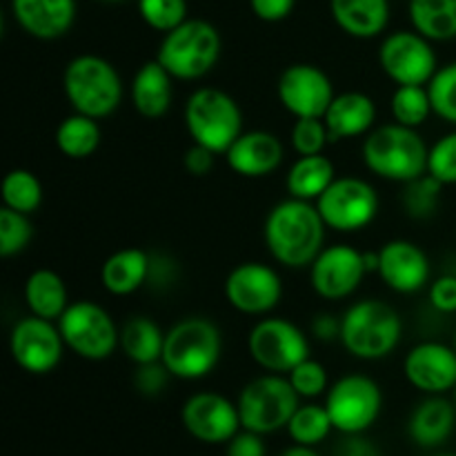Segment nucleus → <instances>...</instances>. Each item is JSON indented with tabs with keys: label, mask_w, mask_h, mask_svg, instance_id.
<instances>
[{
	"label": "nucleus",
	"mask_w": 456,
	"mask_h": 456,
	"mask_svg": "<svg viewBox=\"0 0 456 456\" xmlns=\"http://www.w3.org/2000/svg\"><path fill=\"white\" fill-rule=\"evenodd\" d=\"M191 142L225 156L243 134V111L234 96L218 87H199L190 94L183 110Z\"/></svg>",
	"instance_id": "nucleus-7"
},
{
	"label": "nucleus",
	"mask_w": 456,
	"mask_h": 456,
	"mask_svg": "<svg viewBox=\"0 0 456 456\" xmlns=\"http://www.w3.org/2000/svg\"><path fill=\"white\" fill-rule=\"evenodd\" d=\"M169 370L165 368L163 361H156V363L147 365H136V374H134V386L141 395L145 396H156L167 387L169 383Z\"/></svg>",
	"instance_id": "nucleus-43"
},
{
	"label": "nucleus",
	"mask_w": 456,
	"mask_h": 456,
	"mask_svg": "<svg viewBox=\"0 0 456 456\" xmlns=\"http://www.w3.org/2000/svg\"><path fill=\"white\" fill-rule=\"evenodd\" d=\"M279 456H319V454H316L312 448H307V445H294V448H288Z\"/></svg>",
	"instance_id": "nucleus-51"
},
{
	"label": "nucleus",
	"mask_w": 456,
	"mask_h": 456,
	"mask_svg": "<svg viewBox=\"0 0 456 456\" xmlns=\"http://www.w3.org/2000/svg\"><path fill=\"white\" fill-rule=\"evenodd\" d=\"M101 3H123V0H101Z\"/></svg>",
	"instance_id": "nucleus-52"
},
{
	"label": "nucleus",
	"mask_w": 456,
	"mask_h": 456,
	"mask_svg": "<svg viewBox=\"0 0 456 456\" xmlns=\"http://www.w3.org/2000/svg\"><path fill=\"white\" fill-rule=\"evenodd\" d=\"M129 101L142 118H163L174 101V76L156 58L142 62L129 85Z\"/></svg>",
	"instance_id": "nucleus-24"
},
{
	"label": "nucleus",
	"mask_w": 456,
	"mask_h": 456,
	"mask_svg": "<svg viewBox=\"0 0 456 456\" xmlns=\"http://www.w3.org/2000/svg\"><path fill=\"white\" fill-rule=\"evenodd\" d=\"M403 337L399 312L379 298H363L341 316V346L354 359L381 361L396 350Z\"/></svg>",
	"instance_id": "nucleus-3"
},
{
	"label": "nucleus",
	"mask_w": 456,
	"mask_h": 456,
	"mask_svg": "<svg viewBox=\"0 0 456 456\" xmlns=\"http://www.w3.org/2000/svg\"><path fill=\"white\" fill-rule=\"evenodd\" d=\"M312 334L323 343L338 341L341 338V319H337L334 314H316L312 321Z\"/></svg>",
	"instance_id": "nucleus-50"
},
{
	"label": "nucleus",
	"mask_w": 456,
	"mask_h": 456,
	"mask_svg": "<svg viewBox=\"0 0 456 456\" xmlns=\"http://www.w3.org/2000/svg\"><path fill=\"white\" fill-rule=\"evenodd\" d=\"M165 332L150 316H132L120 325V350L132 363L147 365L163 359Z\"/></svg>",
	"instance_id": "nucleus-30"
},
{
	"label": "nucleus",
	"mask_w": 456,
	"mask_h": 456,
	"mask_svg": "<svg viewBox=\"0 0 456 456\" xmlns=\"http://www.w3.org/2000/svg\"><path fill=\"white\" fill-rule=\"evenodd\" d=\"M334 456H381V452L361 435H346V439L334 450Z\"/></svg>",
	"instance_id": "nucleus-49"
},
{
	"label": "nucleus",
	"mask_w": 456,
	"mask_h": 456,
	"mask_svg": "<svg viewBox=\"0 0 456 456\" xmlns=\"http://www.w3.org/2000/svg\"><path fill=\"white\" fill-rule=\"evenodd\" d=\"M62 92L71 110L101 120L114 114L123 102V80L107 58L80 53L62 71Z\"/></svg>",
	"instance_id": "nucleus-4"
},
{
	"label": "nucleus",
	"mask_w": 456,
	"mask_h": 456,
	"mask_svg": "<svg viewBox=\"0 0 456 456\" xmlns=\"http://www.w3.org/2000/svg\"><path fill=\"white\" fill-rule=\"evenodd\" d=\"M325 408L334 430L343 435H363L377 423L383 408V392L365 374H346L325 392Z\"/></svg>",
	"instance_id": "nucleus-10"
},
{
	"label": "nucleus",
	"mask_w": 456,
	"mask_h": 456,
	"mask_svg": "<svg viewBox=\"0 0 456 456\" xmlns=\"http://www.w3.org/2000/svg\"><path fill=\"white\" fill-rule=\"evenodd\" d=\"M216 151L191 142V147L185 151V156H183V165H185L187 174H191V176L196 178H203L214 172V167H216Z\"/></svg>",
	"instance_id": "nucleus-46"
},
{
	"label": "nucleus",
	"mask_w": 456,
	"mask_h": 456,
	"mask_svg": "<svg viewBox=\"0 0 456 456\" xmlns=\"http://www.w3.org/2000/svg\"><path fill=\"white\" fill-rule=\"evenodd\" d=\"M436 456H456V454H436Z\"/></svg>",
	"instance_id": "nucleus-53"
},
{
	"label": "nucleus",
	"mask_w": 456,
	"mask_h": 456,
	"mask_svg": "<svg viewBox=\"0 0 456 456\" xmlns=\"http://www.w3.org/2000/svg\"><path fill=\"white\" fill-rule=\"evenodd\" d=\"M301 396L292 387L285 374H263L249 381L240 390L239 414L243 430L256 432V435H272L281 428H288L289 419L297 412Z\"/></svg>",
	"instance_id": "nucleus-8"
},
{
	"label": "nucleus",
	"mask_w": 456,
	"mask_h": 456,
	"mask_svg": "<svg viewBox=\"0 0 456 456\" xmlns=\"http://www.w3.org/2000/svg\"><path fill=\"white\" fill-rule=\"evenodd\" d=\"M18 27L31 38L56 40L76 20V0H12Z\"/></svg>",
	"instance_id": "nucleus-22"
},
{
	"label": "nucleus",
	"mask_w": 456,
	"mask_h": 456,
	"mask_svg": "<svg viewBox=\"0 0 456 456\" xmlns=\"http://www.w3.org/2000/svg\"><path fill=\"white\" fill-rule=\"evenodd\" d=\"M323 120L332 141L368 136L377 127V102L365 92L337 94Z\"/></svg>",
	"instance_id": "nucleus-23"
},
{
	"label": "nucleus",
	"mask_w": 456,
	"mask_h": 456,
	"mask_svg": "<svg viewBox=\"0 0 456 456\" xmlns=\"http://www.w3.org/2000/svg\"><path fill=\"white\" fill-rule=\"evenodd\" d=\"M223 337L216 323L203 316H187L165 332L163 365L183 381H196L216 370Z\"/></svg>",
	"instance_id": "nucleus-5"
},
{
	"label": "nucleus",
	"mask_w": 456,
	"mask_h": 456,
	"mask_svg": "<svg viewBox=\"0 0 456 456\" xmlns=\"http://www.w3.org/2000/svg\"><path fill=\"white\" fill-rule=\"evenodd\" d=\"M379 65L396 85H428L439 69L432 40L417 29L387 34L379 47Z\"/></svg>",
	"instance_id": "nucleus-13"
},
{
	"label": "nucleus",
	"mask_w": 456,
	"mask_h": 456,
	"mask_svg": "<svg viewBox=\"0 0 456 456\" xmlns=\"http://www.w3.org/2000/svg\"><path fill=\"white\" fill-rule=\"evenodd\" d=\"M403 374L423 395H445L456 387V350L439 341L419 343L405 354Z\"/></svg>",
	"instance_id": "nucleus-19"
},
{
	"label": "nucleus",
	"mask_w": 456,
	"mask_h": 456,
	"mask_svg": "<svg viewBox=\"0 0 456 456\" xmlns=\"http://www.w3.org/2000/svg\"><path fill=\"white\" fill-rule=\"evenodd\" d=\"M276 96L294 118H323L337 92L330 76L319 65L294 62L279 76Z\"/></svg>",
	"instance_id": "nucleus-15"
},
{
	"label": "nucleus",
	"mask_w": 456,
	"mask_h": 456,
	"mask_svg": "<svg viewBox=\"0 0 456 456\" xmlns=\"http://www.w3.org/2000/svg\"><path fill=\"white\" fill-rule=\"evenodd\" d=\"M62 341L85 361H105L120 347V328L110 312L94 301L69 303L58 319Z\"/></svg>",
	"instance_id": "nucleus-9"
},
{
	"label": "nucleus",
	"mask_w": 456,
	"mask_h": 456,
	"mask_svg": "<svg viewBox=\"0 0 456 456\" xmlns=\"http://www.w3.org/2000/svg\"><path fill=\"white\" fill-rule=\"evenodd\" d=\"M25 303L29 312L40 319L56 321L62 316V312L69 307V292L58 272L40 267L34 270L25 281Z\"/></svg>",
	"instance_id": "nucleus-28"
},
{
	"label": "nucleus",
	"mask_w": 456,
	"mask_h": 456,
	"mask_svg": "<svg viewBox=\"0 0 456 456\" xmlns=\"http://www.w3.org/2000/svg\"><path fill=\"white\" fill-rule=\"evenodd\" d=\"M297 390L301 399H316V396L325 395L330 387L328 370L323 363L314 359H305L297 365L289 374H285Z\"/></svg>",
	"instance_id": "nucleus-41"
},
{
	"label": "nucleus",
	"mask_w": 456,
	"mask_h": 456,
	"mask_svg": "<svg viewBox=\"0 0 456 456\" xmlns=\"http://www.w3.org/2000/svg\"><path fill=\"white\" fill-rule=\"evenodd\" d=\"M0 196H3L4 208L31 216L43 205V183L29 169H12L4 174Z\"/></svg>",
	"instance_id": "nucleus-33"
},
{
	"label": "nucleus",
	"mask_w": 456,
	"mask_h": 456,
	"mask_svg": "<svg viewBox=\"0 0 456 456\" xmlns=\"http://www.w3.org/2000/svg\"><path fill=\"white\" fill-rule=\"evenodd\" d=\"M314 205L328 230L354 234L377 218L379 194L365 178L337 176Z\"/></svg>",
	"instance_id": "nucleus-11"
},
{
	"label": "nucleus",
	"mask_w": 456,
	"mask_h": 456,
	"mask_svg": "<svg viewBox=\"0 0 456 456\" xmlns=\"http://www.w3.org/2000/svg\"><path fill=\"white\" fill-rule=\"evenodd\" d=\"M248 350L254 363L272 374H289L310 359V341L298 325L279 316H265L252 328Z\"/></svg>",
	"instance_id": "nucleus-12"
},
{
	"label": "nucleus",
	"mask_w": 456,
	"mask_h": 456,
	"mask_svg": "<svg viewBox=\"0 0 456 456\" xmlns=\"http://www.w3.org/2000/svg\"><path fill=\"white\" fill-rule=\"evenodd\" d=\"M151 254L141 248H125L105 258L101 267V285L111 297H129L145 288L150 279Z\"/></svg>",
	"instance_id": "nucleus-26"
},
{
	"label": "nucleus",
	"mask_w": 456,
	"mask_h": 456,
	"mask_svg": "<svg viewBox=\"0 0 456 456\" xmlns=\"http://www.w3.org/2000/svg\"><path fill=\"white\" fill-rule=\"evenodd\" d=\"M178 267L174 258H169L167 254H151L150 261V279H147V285H151L154 289H167L176 283Z\"/></svg>",
	"instance_id": "nucleus-45"
},
{
	"label": "nucleus",
	"mask_w": 456,
	"mask_h": 456,
	"mask_svg": "<svg viewBox=\"0 0 456 456\" xmlns=\"http://www.w3.org/2000/svg\"><path fill=\"white\" fill-rule=\"evenodd\" d=\"M325 223L314 203L285 199L267 212L263 239L270 256L288 270H305L325 248Z\"/></svg>",
	"instance_id": "nucleus-1"
},
{
	"label": "nucleus",
	"mask_w": 456,
	"mask_h": 456,
	"mask_svg": "<svg viewBox=\"0 0 456 456\" xmlns=\"http://www.w3.org/2000/svg\"><path fill=\"white\" fill-rule=\"evenodd\" d=\"M444 187V183H439L430 174H423V176L405 183L403 191H401V205H403L405 214L417 218V221L430 218L439 208Z\"/></svg>",
	"instance_id": "nucleus-36"
},
{
	"label": "nucleus",
	"mask_w": 456,
	"mask_h": 456,
	"mask_svg": "<svg viewBox=\"0 0 456 456\" xmlns=\"http://www.w3.org/2000/svg\"><path fill=\"white\" fill-rule=\"evenodd\" d=\"M334 163L325 154L298 156L285 174V187L292 199L316 203L325 190L334 183Z\"/></svg>",
	"instance_id": "nucleus-29"
},
{
	"label": "nucleus",
	"mask_w": 456,
	"mask_h": 456,
	"mask_svg": "<svg viewBox=\"0 0 456 456\" xmlns=\"http://www.w3.org/2000/svg\"><path fill=\"white\" fill-rule=\"evenodd\" d=\"M181 417L185 430L203 444H227L243 428L239 405L216 392L191 395L183 405Z\"/></svg>",
	"instance_id": "nucleus-18"
},
{
	"label": "nucleus",
	"mask_w": 456,
	"mask_h": 456,
	"mask_svg": "<svg viewBox=\"0 0 456 456\" xmlns=\"http://www.w3.org/2000/svg\"><path fill=\"white\" fill-rule=\"evenodd\" d=\"M263 435L256 432L243 430L227 441V452L225 456H265V444L261 439Z\"/></svg>",
	"instance_id": "nucleus-48"
},
{
	"label": "nucleus",
	"mask_w": 456,
	"mask_h": 456,
	"mask_svg": "<svg viewBox=\"0 0 456 456\" xmlns=\"http://www.w3.org/2000/svg\"><path fill=\"white\" fill-rule=\"evenodd\" d=\"M390 111L395 123L412 129L426 125V120L435 114L426 85H396L390 98Z\"/></svg>",
	"instance_id": "nucleus-34"
},
{
	"label": "nucleus",
	"mask_w": 456,
	"mask_h": 456,
	"mask_svg": "<svg viewBox=\"0 0 456 456\" xmlns=\"http://www.w3.org/2000/svg\"><path fill=\"white\" fill-rule=\"evenodd\" d=\"M452 347H454V350H456V337H454V346H452Z\"/></svg>",
	"instance_id": "nucleus-54"
},
{
	"label": "nucleus",
	"mask_w": 456,
	"mask_h": 456,
	"mask_svg": "<svg viewBox=\"0 0 456 456\" xmlns=\"http://www.w3.org/2000/svg\"><path fill=\"white\" fill-rule=\"evenodd\" d=\"M361 154H363L365 167L374 176L405 185L428 174L430 147L426 145L417 129L392 120L387 125H379L365 136Z\"/></svg>",
	"instance_id": "nucleus-2"
},
{
	"label": "nucleus",
	"mask_w": 456,
	"mask_h": 456,
	"mask_svg": "<svg viewBox=\"0 0 456 456\" xmlns=\"http://www.w3.org/2000/svg\"><path fill=\"white\" fill-rule=\"evenodd\" d=\"M138 13L150 29L167 34L187 20V0H138Z\"/></svg>",
	"instance_id": "nucleus-39"
},
{
	"label": "nucleus",
	"mask_w": 456,
	"mask_h": 456,
	"mask_svg": "<svg viewBox=\"0 0 456 456\" xmlns=\"http://www.w3.org/2000/svg\"><path fill=\"white\" fill-rule=\"evenodd\" d=\"M412 27L432 43L456 38V0H410Z\"/></svg>",
	"instance_id": "nucleus-32"
},
{
	"label": "nucleus",
	"mask_w": 456,
	"mask_h": 456,
	"mask_svg": "<svg viewBox=\"0 0 456 456\" xmlns=\"http://www.w3.org/2000/svg\"><path fill=\"white\" fill-rule=\"evenodd\" d=\"M456 423V405L441 395L428 396L410 417V436L421 448H436L450 439Z\"/></svg>",
	"instance_id": "nucleus-27"
},
{
	"label": "nucleus",
	"mask_w": 456,
	"mask_h": 456,
	"mask_svg": "<svg viewBox=\"0 0 456 456\" xmlns=\"http://www.w3.org/2000/svg\"><path fill=\"white\" fill-rule=\"evenodd\" d=\"M426 87L435 116H439L445 123L456 125V61L439 67Z\"/></svg>",
	"instance_id": "nucleus-38"
},
{
	"label": "nucleus",
	"mask_w": 456,
	"mask_h": 456,
	"mask_svg": "<svg viewBox=\"0 0 456 456\" xmlns=\"http://www.w3.org/2000/svg\"><path fill=\"white\" fill-rule=\"evenodd\" d=\"M332 430L334 423L330 419L328 408L319 403L298 405L297 412L292 414L288 423V432L294 444L307 445V448H314L321 441L328 439Z\"/></svg>",
	"instance_id": "nucleus-35"
},
{
	"label": "nucleus",
	"mask_w": 456,
	"mask_h": 456,
	"mask_svg": "<svg viewBox=\"0 0 456 456\" xmlns=\"http://www.w3.org/2000/svg\"><path fill=\"white\" fill-rule=\"evenodd\" d=\"M289 141L298 156H314L323 154L332 138H330L328 125L323 118H297Z\"/></svg>",
	"instance_id": "nucleus-40"
},
{
	"label": "nucleus",
	"mask_w": 456,
	"mask_h": 456,
	"mask_svg": "<svg viewBox=\"0 0 456 456\" xmlns=\"http://www.w3.org/2000/svg\"><path fill=\"white\" fill-rule=\"evenodd\" d=\"M430 305L441 314H454L456 312V276L444 274L432 281L428 289Z\"/></svg>",
	"instance_id": "nucleus-44"
},
{
	"label": "nucleus",
	"mask_w": 456,
	"mask_h": 456,
	"mask_svg": "<svg viewBox=\"0 0 456 456\" xmlns=\"http://www.w3.org/2000/svg\"><path fill=\"white\" fill-rule=\"evenodd\" d=\"M61 328L56 321L25 316L9 334V352L20 370L29 374H49L58 368L65 352Z\"/></svg>",
	"instance_id": "nucleus-16"
},
{
	"label": "nucleus",
	"mask_w": 456,
	"mask_h": 456,
	"mask_svg": "<svg viewBox=\"0 0 456 456\" xmlns=\"http://www.w3.org/2000/svg\"><path fill=\"white\" fill-rule=\"evenodd\" d=\"M31 239H34V227H31L29 216L3 205L0 209V256L12 258L25 252Z\"/></svg>",
	"instance_id": "nucleus-37"
},
{
	"label": "nucleus",
	"mask_w": 456,
	"mask_h": 456,
	"mask_svg": "<svg viewBox=\"0 0 456 456\" xmlns=\"http://www.w3.org/2000/svg\"><path fill=\"white\" fill-rule=\"evenodd\" d=\"M101 138L102 132L98 120L92 116L78 114V111L65 116L53 134L58 151L71 160H85L96 154V150L101 147Z\"/></svg>",
	"instance_id": "nucleus-31"
},
{
	"label": "nucleus",
	"mask_w": 456,
	"mask_h": 456,
	"mask_svg": "<svg viewBox=\"0 0 456 456\" xmlns=\"http://www.w3.org/2000/svg\"><path fill=\"white\" fill-rule=\"evenodd\" d=\"M330 13L341 31L359 40L381 36L390 22L387 0H330Z\"/></svg>",
	"instance_id": "nucleus-25"
},
{
	"label": "nucleus",
	"mask_w": 456,
	"mask_h": 456,
	"mask_svg": "<svg viewBox=\"0 0 456 456\" xmlns=\"http://www.w3.org/2000/svg\"><path fill=\"white\" fill-rule=\"evenodd\" d=\"M223 40L216 27L203 18H187L176 29L163 34L156 61L174 80H200L216 67Z\"/></svg>",
	"instance_id": "nucleus-6"
},
{
	"label": "nucleus",
	"mask_w": 456,
	"mask_h": 456,
	"mask_svg": "<svg viewBox=\"0 0 456 456\" xmlns=\"http://www.w3.org/2000/svg\"><path fill=\"white\" fill-rule=\"evenodd\" d=\"M368 276L363 252L352 245L338 243L321 249L310 265V285L316 297L325 301H346L361 288Z\"/></svg>",
	"instance_id": "nucleus-17"
},
{
	"label": "nucleus",
	"mask_w": 456,
	"mask_h": 456,
	"mask_svg": "<svg viewBox=\"0 0 456 456\" xmlns=\"http://www.w3.org/2000/svg\"><path fill=\"white\" fill-rule=\"evenodd\" d=\"M428 174L444 185H456V132L445 134L430 147Z\"/></svg>",
	"instance_id": "nucleus-42"
},
{
	"label": "nucleus",
	"mask_w": 456,
	"mask_h": 456,
	"mask_svg": "<svg viewBox=\"0 0 456 456\" xmlns=\"http://www.w3.org/2000/svg\"><path fill=\"white\" fill-rule=\"evenodd\" d=\"M379 276L396 294H417L430 281V258L408 239L387 240L379 249Z\"/></svg>",
	"instance_id": "nucleus-20"
},
{
	"label": "nucleus",
	"mask_w": 456,
	"mask_h": 456,
	"mask_svg": "<svg viewBox=\"0 0 456 456\" xmlns=\"http://www.w3.org/2000/svg\"><path fill=\"white\" fill-rule=\"evenodd\" d=\"M285 159L283 142L265 129H249L225 151V160L234 174L243 178H265L281 167Z\"/></svg>",
	"instance_id": "nucleus-21"
},
{
	"label": "nucleus",
	"mask_w": 456,
	"mask_h": 456,
	"mask_svg": "<svg viewBox=\"0 0 456 456\" xmlns=\"http://www.w3.org/2000/svg\"><path fill=\"white\" fill-rule=\"evenodd\" d=\"M223 294L240 314L263 316L270 314L283 298V281L267 263L245 261L227 274Z\"/></svg>",
	"instance_id": "nucleus-14"
},
{
	"label": "nucleus",
	"mask_w": 456,
	"mask_h": 456,
	"mask_svg": "<svg viewBox=\"0 0 456 456\" xmlns=\"http://www.w3.org/2000/svg\"><path fill=\"white\" fill-rule=\"evenodd\" d=\"M297 0H249L254 16L263 22H281L294 12Z\"/></svg>",
	"instance_id": "nucleus-47"
}]
</instances>
